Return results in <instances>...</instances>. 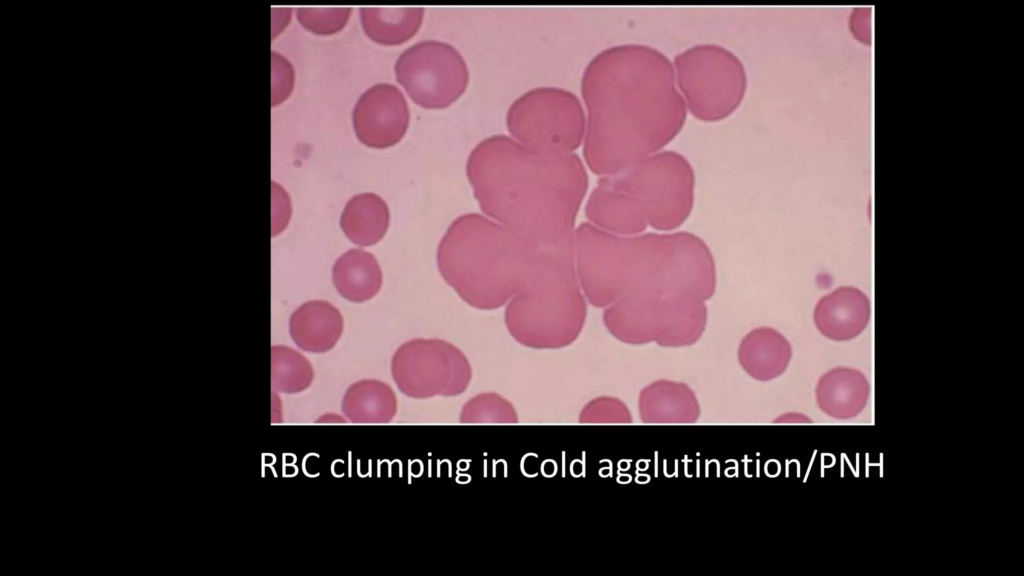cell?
I'll list each match as a JSON object with an SVG mask.
<instances>
[{
    "label": "cell",
    "instance_id": "6",
    "mask_svg": "<svg viewBox=\"0 0 1024 576\" xmlns=\"http://www.w3.org/2000/svg\"><path fill=\"white\" fill-rule=\"evenodd\" d=\"M635 205L647 224L670 231L689 216L694 172L680 153L661 150L612 175L603 176Z\"/></svg>",
    "mask_w": 1024,
    "mask_h": 576
},
{
    "label": "cell",
    "instance_id": "5",
    "mask_svg": "<svg viewBox=\"0 0 1024 576\" xmlns=\"http://www.w3.org/2000/svg\"><path fill=\"white\" fill-rule=\"evenodd\" d=\"M587 304L581 292L571 241L541 246L526 286L508 302L505 324L520 344L558 349L582 331Z\"/></svg>",
    "mask_w": 1024,
    "mask_h": 576
},
{
    "label": "cell",
    "instance_id": "10",
    "mask_svg": "<svg viewBox=\"0 0 1024 576\" xmlns=\"http://www.w3.org/2000/svg\"><path fill=\"white\" fill-rule=\"evenodd\" d=\"M391 372L399 390L415 399L460 395L472 378L464 353L437 338H416L402 344L393 355Z\"/></svg>",
    "mask_w": 1024,
    "mask_h": 576
},
{
    "label": "cell",
    "instance_id": "26",
    "mask_svg": "<svg viewBox=\"0 0 1024 576\" xmlns=\"http://www.w3.org/2000/svg\"><path fill=\"white\" fill-rule=\"evenodd\" d=\"M294 73L290 63L272 52V105L288 97L293 87Z\"/></svg>",
    "mask_w": 1024,
    "mask_h": 576
},
{
    "label": "cell",
    "instance_id": "11",
    "mask_svg": "<svg viewBox=\"0 0 1024 576\" xmlns=\"http://www.w3.org/2000/svg\"><path fill=\"white\" fill-rule=\"evenodd\" d=\"M397 81L418 105L442 109L466 90L469 70L461 53L439 40L415 43L401 53L395 64Z\"/></svg>",
    "mask_w": 1024,
    "mask_h": 576
},
{
    "label": "cell",
    "instance_id": "2",
    "mask_svg": "<svg viewBox=\"0 0 1024 576\" xmlns=\"http://www.w3.org/2000/svg\"><path fill=\"white\" fill-rule=\"evenodd\" d=\"M466 174L481 210L494 221L543 246L572 240L588 188L577 154H541L492 135L472 149Z\"/></svg>",
    "mask_w": 1024,
    "mask_h": 576
},
{
    "label": "cell",
    "instance_id": "12",
    "mask_svg": "<svg viewBox=\"0 0 1024 576\" xmlns=\"http://www.w3.org/2000/svg\"><path fill=\"white\" fill-rule=\"evenodd\" d=\"M410 113L402 92L389 83L368 88L353 111L358 139L374 148H386L399 142L409 125Z\"/></svg>",
    "mask_w": 1024,
    "mask_h": 576
},
{
    "label": "cell",
    "instance_id": "24",
    "mask_svg": "<svg viewBox=\"0 0 1024 576\" xmlns=\"http://www.w3.org/2000/svg\"><path fill=\"white\" fill-rule=\"evenodd\" d=\"M351 11L352 9L349 7H300L296 14L300 23L307 30L327 35L341 30L349 19Z\"/></svg>",
    "mask_w": 1024,
    "mask_h": 576
},
{
    "label": "cell",
    "instance_id": "7",
    "mask_svg": "<svg viewBox=\"0 0 1024 576\" xmlns=\"http://www.w3.org/2000/svg\"><path fill=\"white\" fill-rule=\"evenodd\" d=\"M607 330L628 344L656 342L665 347L694 344L705 330L703 300L685 294L622 298L603 313Z\"/></svg>",
    "mask_w": 1024,
    "mask_h": 576
},
{
    "label": "cell",
    "instance_id": "18",
    "mask_svg": "<svg viewBox=\"0 0 1024 576\" xmlns=\"http://www.w3.org/2000/svg\"><path fill=\"white\" fill-rule=\"evenodd\" d=\"M333 283L339 294L352 302H364L381 288L382 273L375 257L362 249L342 254L332 270Z\"/></svg>",
    "mask_w": 1024,
    "mask_h": 576
},
{
    "label": "cell",
    "instance_id": "19",
    "mask_svg": "<svg viewBox=\"0 0 1024 576\" xmlns=\"http://www.w3.org/2000/svg\"><path fill=\"white\" fill-rule=\"evenodd\" d=\"M342 411L354 424H385L396 414V396L392 388L382 381L360 380L347 389Z\"/></svg>",
    "mask_w": 1024,
    "mask_h": 576
},
{
    "label": "cell",
    "instance_id": "16",
    "mask_svg": "<svg viewBox=\"0 0 1024 576\" xmlns=\"http://www.w3.org/2000/svg\"><path fill=\"white\" fill-rule=\"evenodd\" d=\"M290 335L302 350L323 353L334 347L343 331L339 310L324 300L302 304L291 315Z\"/></svg>",
    "mask_w": 1024,
    "mask_h": 576
},
{
    "label": "cell",
    "instance_id": "8",
    "mask_svg": "<svg viewBox=\"0 0 1024 576\" xmlns=\"http://www.w3.org/2000/svg\"><path fill=\"white\" fill-rule=\"evenodd\" d=\"M673 68L687 111L700 120L726 118L745 95L747 76L741 60L719 45L690 47L674 58Z\"/></svg>",
    "mask_w": 1024,
    "mask_h": 576
},
{
    "label": "cell",
    "instance_id": "20",
    "mask_svg": "<svg viewBox=\"0 0 1024 576\" xmlns=\"http://www.w3.org/2000/svg\"><path fill=\"white\" fill-rule=\"evenodd\" d=\"M389 211L385 201L374 193L353 196L345 205L340 226L346 237L359 246H370L385 235Z\"/></svg>",
    "mask_w": 1024,
    "mask_h": 576
},
{
    "label": "cell",
    "instance_id": "13",
    "mask_svg": "<svg viewBox=\"0 0 1024 576\" xmlns=\"http://www.w3.org/2000/svg\"><path fill=\"white\" fill-rule=\"evenodd\" d=\"M870 312V301L861 290L842 286L817 302L813 318L822 335L835 341H847L865 329Z\"/></svg>",
    "mask_w": 1024,
    "mask_h": 576
},
{
    "label": "cell",
    "instance_id": "21",
    "mask_svg": "<svg viewBox=\"0 0 1024 576\" xmlns=\"http://www.w3.org/2000/svg\"><path fill=\"white\" fill-rule=\"evenodd\" d=\"M364 32L383 45H398L413 37L424 18L422 7H362Z\"/></svg>",
    "mask_w": 1024,
    "mask_h": 576
},
{
    "label": "cell",
    "instance_id": "4",
    "mask_svg": "<svg viewBox=\"0 0 1024 576\" xmlns=\"http://www.w3.org/2000/svg\"><path fill=\"white\" fill-rule=\"evenodd\" d=\"M541 246L486 216L467 213L456 218L440 240L437 265L467 304L493 310L526 286Z\"/></svg>",
    "mask_w": 1024,
    "mask_h": 576
},
{
    "label": "cell",
    "instance_id": "22",
    "mask_svg": "<svg viewBox=\"0 0 1024 576\" xmlns=\"http://www.w3.org/2000/svg\"><path fill=\"white\" fill-rule=\"evenodd\" d=\"M313 376V368L302 354L287 346H272L271 383L274 390L301 392L310 386Z\"/></svg>",
    "mask_w": 1024,
    "mask_h": 576
},
{
    "label": "cell",
    "instance_id": "14",
    "mask_svg": "<svg viewBox=\"0 0 1024 576\" xmlns=\"http://www.w3.org/2000/svg\"><path fill=\"white\" fill-rule=\"evenodd\" d=\"M640 419L647 424H691L700 416V405L686 384L657 380L639 394Z\"/></svg>",
    "mask_w": 1024,
    "mask_h": 576
},
{
    "label": "cell",
    "instance_id": "1",
    "mask_svg": "<svg viewBox=\"0 0 1024 576\" xmlns=\"http://www.w3.org/2000/svg\"><path fill=\"white\" fill-rule=\"evenodd\" d=\"M581 93L587 110L583 154L600 176L661 151L687 114L673 63L645 45H617L598 53L584 70Z\"/></svg>",
    "mask_w": 1024,
    "mask_h": 576
},
{
    "label": "cell",
    "instance_id": "3",
    "mask_svg": "<svg viewBox=\"0 0 1024 576\" xmlns=\"http://www.w3.org/2000/svg\"><path fill=\"white\" fill-rule=\"evenodd\" d=\"M573 250L579 284L595 307L679 294L706 301L715 292L713 256L689 232L621 236L583 222L574 230Z\"/></svg>",
    "mask_w": 1024,
    "mask_h": 576
},
{
    "label": "cell",
    "instance_id": "17",
    "mask_svg": "<svg viewBox=\"0 0 1024 576\" xmlns=\"http://www.w3.org/2000/svg\"><path fill=\"white\" fill-rule=\"evenodd\" d=\"M792 349L788 340L777 330L759 327L741 341L738 360L752 378L770 381L782 375L791 360Z\"/></svg>",
    "mask_w": 1024,
    "mask_h": 576
},
{
    "label": "cell",
    "instance_id": "9",
    "mask_svg": "<svg viewBox=\"0 0 1024 576\" xmlns=\"http://www.w3.org/2000/svg\"><path fill=\"white\" fill-rule=\"evenodd\" d=\"M506 125L514 139L527 148L546 155H566L580 146L586 119L574 93L563 88L538 87L513 101Z\"/></svg>",
    "mask_w": 1024,
    "mask_h": 576
},
{
    "label": "cell",
    "instance_id": "15",
    "mask_svg": "<svg viewBox=\"0 0 1024 576\" xmlns=\"http://www.w3.org/2000/svg\"><path fill=\"white\" fill-rule=\"evenodd\" d=\"M815 396L824 414L837 420H848L857 417L865 409L870 385L861 371L836 367L819 378Z\"/></svg>",
    "mask_w": 1024,
    "mask_h": 576
},
{
    "label": "cell",
    "instance_id": "27",
    "mask_svg": "<svg viewBox=\"0 0 1024 576\" xmlns=\"http://www.w3.org/2000/svg\"><path fill=\"white\" fill-rule=\"evenodd\" d=\"M774 422L777 423H811L812 420L802 413L790 412L779 416Z\"/></svg>",
    "mask_w": 1024,
    "mask_h": 576
},
{
    "label": "cell",
    "instance_id": "25",
    "mask_svg": "<svg viewBox=\"0 0 1024 576\" xmlns=\"http://www.w3.org/2000/svg\"><path fill=\"white\" fill-rule=\"evenodd\" d=\"M586 424H626L632 422L628 407L619 399L601 396L589 401L579 414Z\"/></svg>",
    "mask_w": 1024,
    "mask_h": 576
},
{
    "label": "cell",
    "instance_id": "23",
    "mask_svg": "<svg viewBox=\"0 0 1024 576\" xmlns=\"http://www.w3.org/2000/svg\"><path fill=\"white\" fill-rule=\"evenodd\" d=\"M460 422L468 424H514L518 415L514 406L495 392H484L469 399L460 412Z\"/></svg>",
    "mask_w": 1024,
    "mask_h": 576
}]
</instances>
